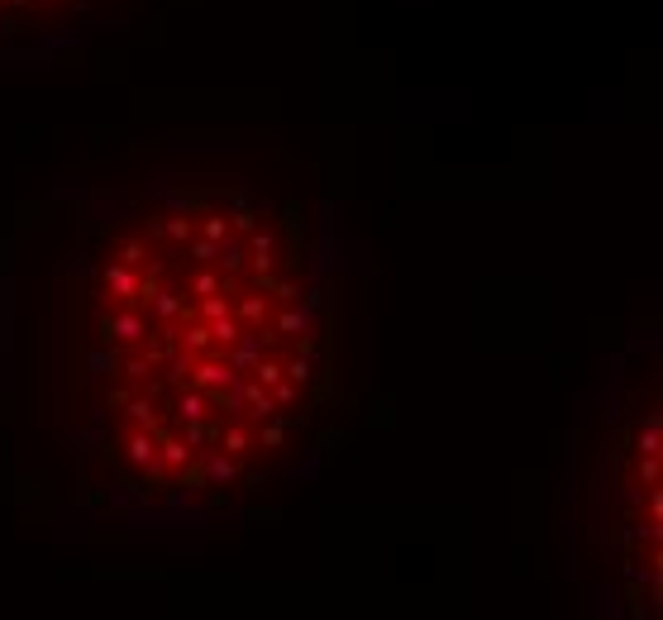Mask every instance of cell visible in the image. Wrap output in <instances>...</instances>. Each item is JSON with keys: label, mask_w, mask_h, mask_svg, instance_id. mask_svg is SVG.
Masks as SVG:
<instances>
[{"label": "cell", "mask_w": 663, "mask_h": 620, "mask_svg": "<svg viewBox=\"0 0 663 620\" xmlns=\"http://www.w3.org/2000/svg\"><path fill=\"white\" fill-rule=\"evenodd\" d=\"M282 330H286V334L306 330V315H301V310H286V315H282Z\"/></svg>", "instance_id": "ac0fdd59"}, {"label": "cell", "mask_w": 663, "mask_h": 620, "mask_svg": "<svg viewBox=\"0 0 663 620\" xmlns=\"http://www.w3.org/2000/svg\"><path fill=\"white\" fill-rule=\"evenodd\" d=\"M177 415H182V420H201V415H206V401H201V396H182V401H177Z\"/></svg>", "instance_id": "ba28073f"}, {"label": "cell", "mask_w": 663, "mask_h": 620, "mask_svg": "<svg viewBox=\"0 0 663 620\" xmlns=\"http://www.w3.org/2000/svg\"><path fill=\"white\" fill-rule=\"evenodd\" d=\"M229 377H234V372L220 367V363H206V367H201V387H220V382H229Z\"/></svg>", "instance_id": "9c48e42d"}, {"label": "cell", "mask_w": 663, "mask_h": 620, "mask_svg": "<svg viewBox=\"0 0 663 620\" xmlns=\"http://www.w3.org/2000/svg\"><path fill=\"white\" fill-rule=\"evenodd\" d=\"M143 330H148V325H143L139 315H105L100 320V334H105V339H120V344L143 339Z\"/></svg>", "instance_id": "6da1fadb"}, {"label": "cell", "mask_w": 663, "mask_h": 620, "mask_svg": "<svg viewBox=\"0 0 663 620\" xmlns=\"http://www.w3.org/2000/svg\"><path fill=\"white\" fill-rule=\"evenodd\" d=\"M187 453H191V448L177 444V439H172V444H162V463H167V468H182V463H187Z\"/></svg>", "instance_id": "30bf717a"}, {"label": "cell", "mask_w": 663, "mask_h": 620, "mask_svg": "<svg viewBox=\"0 0 663 620\" xmlns=\"http://www.w3.org/2000/svg\"><path fill=\"white\" fill-rule=\"evenodd\" d=\"M162 229H167V238H191V220H167Z\"/></svg>", "instance_id": "9a60e30c"}, {"label": "cell", "mask_w": 663, "mask_h": 620, "mask_svg": "<svg viewBox=\"0 0 663 620\" xmlns=\"http://www.w3.org/2000/svg\"><path fill=\"white\" fill-rule=\"evenodd\" d=\"M210 334H215V339H220V344H234V339H239V334H244V330H239V320L220 315V320H215V330H210Z\"/></svg>", "instance_id": "52a82bcc"}, {"label": "cell", "mask_w": 663, "mask_h": 620, "mask_svg": "<svg viewBox=\"0 0 663 620\" xmlns=\"http://www.w3.org/2000/svg\"><path fill=\"white\" fill-rule=\"evenodd\" d=\"M277 377H282V367H277V363H263V358H258V387H272Z\"/></svg>", "instance_id": "4fadbf2b"}, {"label": "cell", "mask_w": 663, "mask_h": 620, "mask_svg": "<svg viewBox=\"0 0 663 620\" xmlns=\"http://www.w3.org/2000/svg\"><path fill=\"white\" fill-rule=\"evenodd\" d=\"M244 444H249V434H244V429H239V425L229 429V434H224V448H229V453H239V448H244Z\"/></svg>", "instance_id": "2e32d148"}, {"label": "cell", "mask_w": 663, "mask_h": 620, "mask_svg": "<svg viewBox=\"0 0 663 620\" xmlns=\"http://www.w3.org/2000/svg\"><path fill=\"white\" fill-rule=\"evenodd\" d=\"M272 387H277V396H272V401H282V406H291V401H296V387H291V382H282V377H277Z\"/></svg>", "instance_id": "e0dca14e"}, {"label": "cell", "mask_w": 663, "mask_h": 620, "mask_svg": "<svg viewBox=\"0 0 663 620\" xmlns=\"http://www.w3.org/2000/svg\"><path fill=\"white\" fill-rule=\"evenodd\" d=\"M234 344H239V349H234V367H253L258 358H263V334H258V330L239 334Z\"/></svg>", "instance_id": "7a4b0ae2"}, {"label": "cell", "mask_w": 663, "mask_h": 620, "mask_svg": "<svg viewBox=\"0 0 663 620\" xmlns=\"http://www.w3.org/2000/svg\"><path fill=\"white\" fill-rule=\"evenodd\" d=\"M191 253L201 258V263H210V258L220 253V248H215V238H201V243H196V248H191Z\"/></svg>", "instance_id": "d6986e66"}, {"label": "cell", "mask_w": 663, "mask_h": 620, "mask_svg": "<svg viewBox=\"0 0 663 620\" xmlns=\"http://www.w3.org/2000/svg\"><path fill=\"white\" fill-rule=\"evenodd\" d=\"M129 458H134V463H153V458H158V444H153L148 434H134V439H129Z\"/></svg>", "instance_id": "277c9868"}, {"label": "cell", "mask_w": 663, "mask_h": 620, "mask_svg": "<svg viewBox=\"0 0 663 620\" xmlns=\"http://www.w3.org/2000/svg\"><path fill=\"white\" fill-rule=\"evenodd\" d=\"M263 310H268V296H244V301H239V320H263Z\"/></svg>", "instance_id": "5b68a950"}, {"label": "cell", "mask_w": 663, "mask_h": 620, "mask_svg": "<svg viewBox=\"0 0 663 620\" xmlns=\"http://www.w3.org/2000/svg\"><path fill=\"white\" fill-rule=\"evenodd\" d=\"M206 473L215 477V482H229V477H234V463H229V458H210V463H206Z\"/></svg>", "instance_id": "8fae6325"}, {"label": "cell", "mask_w": 663, "mask_h": 620, "mask_svg": "<svg viewBox=\"0 0 663 620\" xmlns=\"http://www.w3.org/2000/svg\"><path fill=\"white\" fill-rule=\"evenodd\" d=\"M196 291H206V296H210V291H220V282H215L210 272H201V277H196Z\"/></svg>", "instance_id": "44dd1931"}, {"label": "cell", "mask_w": 663, "mask_h": 620, "mask_svg": "<svg viewBox=\"0 0 663 620\" xmlns=\"http://www.w3.org/2000/svg\"><path fill=\"white\" fill-rule=\"evenodd\" d=\"M224 229H229V224H224V215H210V220H206V238H215V243L224 238Z\"/></svg>", "instance_id": "5bb4252c"}, {"label": "cell", "mask_w": 663, "mask_h": 620, "mask_svg": "<svg viewBox=\"0 0 663 620\" xmlns=\"http://www.w3.org/2000/svg\"><path fill=\"white\" fill-rule=\"evenodd\" d=\"M282 434H286V425H268L263 429V444H282Z\"/></svg>", "instance_id": "ffe728a7"}, {"label": "cell", "mask_w": 663, "mask_h": 620, "mask_svg": "<svg viewBox=\"0 0 663 620\" xmlns=\"http://www.w3.org/2000/svg\"><path fill=\"white\" fill-rule=\"evenodd\" d=\"M201 315H206V320H220V315H229V296H215V291H210L206 301H201Z\"/></svg>", "instance_id": "8992f818"}, {"label": "cell", "mask_w": 663, "mask_h": 620, "mask_svg": "<svg viewBox=\"0 0 663 620\" xmlns=\"http://www.w3.org/2000/svg\"><path fill=\"white\" fill-rule=\"evenodd\" d=\"M286 372H291V382H306V377H310V358H306V353H296Z\"/></svg>", "instance_id": "7c38bea8"}, {"label": "cell", "mask_w": 663, "mask_h": 620, "mask_svg": "<svg viewBox=\"0 0 663 620\" xmlns=\"http://www.w3.org/2000/svg\"><path fill=\"white\" fill-rule=\"evenodd\" d=\"M105 286H110L115 296H134L143 282L134 277V272H129V263H125V268H105Z\"/></svg>", "instance_id": "3957f363"}]
</instances>
